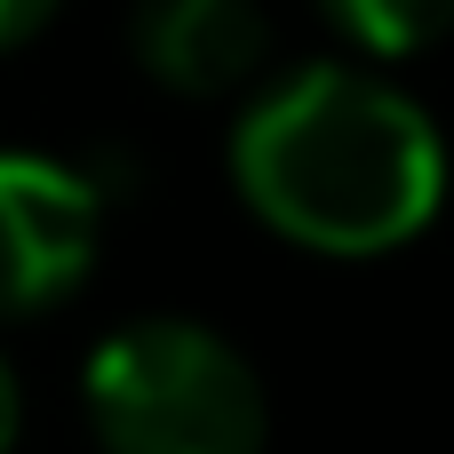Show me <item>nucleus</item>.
<instances>
[{"label": "nucleus", "mask_w": 454, "mask_h": 454, "mask_svg": "<svg viewBox=\"0 0 454 454\" xmlns=\"http://www.w3.org/2000/svg\"><path fill=\"white\" fill-rule=\"evenodd\" d=\"M231 184L263 231L311 255H391L447 200L439 120L383 72L303 64L247 96Z\"/></svg>", "instance_id": "f257e3e1"}, {"label": "nucleus", "mask_w": 454, "mask_h": 454, "mask_svg": "<svg viewBox=\"0 0 454 454\" xmlns=\"http://www.w3.org/2000/svg\"><path fill=\"white\" fill-rule=\"evenodd\" d=\"M80 407L104 454H263V375L207 319H128L80 367Z\"/></svg>", "instance_id": "f03ea898"}, {"label": "nucleus", "mask_w": 454, "mask_h": 454, "mask_svg": "<svg viewBox=\"0 0 454 454\" xmlns=\"http://www.w3.org/2000/svg\"><path fill=\"white\" fill-rule=\"evenodd\" d=\"M104 247V192L40 152H0V327L80 295Z\"/></svg>", "instance_id": "7ed1b4c3"}, {"label": "nucleus", "mask_w": 454, "mask_h": 454, "mask_svg": "<svg viewBox=\"0 0 454 454\" xmlns=\"http://www.w3.org/2000/svg\"><path fill=\"white\" fill-rule=\"evenodd\" d=\"M128 48L168 96H239L271 64L263 0H136Z\"/></svg>", "instance_id": "20e7f679"}, {"label": "nucleus", "mask_w": 454, "mask_h": 454, "mask_svg": "<svg viewBox=\"0 0 454 454\" xmlns=\"http://www.w3.org/2000/svg\"><path fill=\"white\" fill-rule=\"evenodd\" d=\"M335 32H351L367 56H415L454 32V0H319Z\"/></svg>", "instance_id": "39448f33"}, {"label": "nucleus", "mask_w": 454, "mask_h": 454, "mask_svg": "<svg viewBox=\"0 0 454 454\" xmlns=\"http://www.w3.org/2000/svg\"><path fill=\"white\" fill-rule=\"evenodd\" d=\"M56 8H64V0H0V56H8V48H24Z\"/></svg>", "instance_id": "423d86ee"}, {"label": "nucleus", "mask_w": 454, "mask_h": 454, "mask_svg": "<svg viewBox=\"0 0 454 454\" xmlns=\"http://www.w3.org/2000/svg\"><path fill=\"white\" fill-rule=\"evenodd\" d=\"M16 439H24V391H16V367L0 351V454H16Z\"/></svg>", "instance_id": "0eeeda50"}]
</instances>
